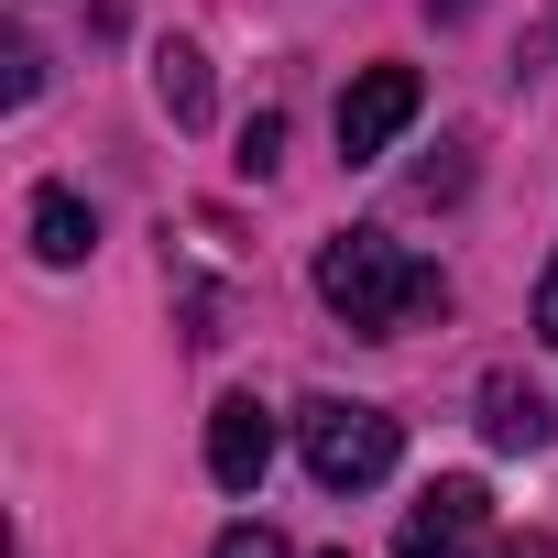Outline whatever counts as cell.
I'll return each mask as SVG.
<instances>
[{"instance_id":"cell-10","label":"cell","mask_w":558,"mask_h":558,"mask_svg":"<svg viewBox=\"0 0 558 558\" xmlns=\"http://www.w3.org/2000/svg\"><path fill=\"white\" fill-rule=\"evenodd\" d=\"M34 88H45V66H34V45H0V99H12V110H23Z\"/></svg>"},{"instance_id":"cell-9","label":"cell","mask_w":558,"mask_h":558,"mask_svg":"<svg viewBox=\"0 0 558 558\" xmlns=\"http://www.w3.org/2000/svg\"><path fill=\"white\" fill-rule=\"evenodd\" d=\"M274 154H286V121L252 110V121H241V175H274Z\"/></svg>"},{"instance_id":"cell-3","label":"cell","mask_w":558,"mask_h":558,"mask_svg":"<svg viewBox=\"0 0 558 558\" xmlns=\"http://www.w3.org/2000/svg\"><path fill=\"white\" fill-rule=\"evenodd\" d=\"M416 99H427V88H416V66H362V77L340 88V154H351V165H373V154L416 121Z\"/></svg>"},{"instance_id":"cell-14","label":"cell","mask_w":558,"mask_h":558,"mask_svg":"<svg viewBox=\"0 0 558 558\" xmlns=\"http://www.w3.org/2000/svg\"><path fill=\"white\" fill-rule=\"evenodd\" d=\"M340 558H351V547H340Z\"/></svg>"},{"instance_id":"cell-13","label":"cell","mask_w":558,"mask_h":558,"mask_svg":"<svg viewBox=\"0 0 558 558\" xmlns=\"http://www.w3.org/2000/svg\"><path fill=\"white\" fill-rule=\"evenodd\" d=\"M438 12H471V0H438Z\"/></svg>"},{"instance_id":"cell-2","label":"cell","mask_w":558,"mask_h":558,"mask_svg":"<svg viewBox=\"0 0 558 558\" xmlns=\"http://www.w3.org/2000/svg\"><path fill=\"white\" fill-rule=\"evenodd\" d=\"M296 449H307V471L329 482V493H373L384 471H395V416L384 405H351V395H318L307 416H296Z\"/></svg>"},{"instance_id":"cell-6","label":"cell","mask_w":558,"mask_h":558,"mask_svg":"<svg viewBox=\"0 0 558 558\" xmlns=\"http://www.w3.org/2000/svg\"><path fill=\"white\" fill-rule=\"evenodd\" d=\"M482 427H493V449H547V438H558L547 395H536V384H514V373H493V384H482Z\"/></svg>"},{"instance_id":"cell-1","label":"cell","mask_w":558,"mask_h":558,"mask_svg":"<svg viewBox=\"0 0 558 558\" xmlns=\"http://www.w3.org/2000/svg\"><path fill=\"white\" fill-rule=\"evenodd\" d=\"M318 296H329V318H340V329L395 340V329H416V318H438V307H449V274H438V263H416L395 230H329V241H318Z\"/></svg>"},{"instance_id":"cell-12","label":"cell","mask_w":558,"mask_h":558,"mask_svg":"<svg viewBox=\"0 0 558 558\" xmlns=\"http://www.w3.org/2000/svg\"><path fill=\"white\" fill-rule=\"evenodd\" d=\"M536 340H547V351H558V263H547V274H536Z\"/></svg>"},{"instance_id":"cell-5","label":"cell","mask_w":558,"mask_h":558,"mask_svg":"<svg viewBox=\"0 0 558 558\" xmlns=\"http://www.w3.org/2000/svg\"><path fill=\"white\" fill-rule=\"evenodd\" d=\"M274 471V416H263V395H219L208 405V482L219 493H252Z\"/></svg>"},{"instance_id":"cell-8","label":"cell","mask_w":558,"mask_h":558,"mask_svg":"<svg viewBox=\"0 0 558 558\" xmlns=\"http://www.w3.org/2000/svg\"><path fill=\"white\" fill-rule=\"evenodd\" d=\"M154 99L175 110V132H197V121H208V56H197V45H165V56H154Z\"/></svg>"},{"instance_id":"cell-7","label":"cell","mask_w":558,"mask_h":558,"mask_svg":"<svg viewBox=\"0 0 558 558\" xmlns=\"http://www.w3.org/2000/svg\"><path fill=\"white\" fill-rule=\"evenodd\" d=\"M88 241H99L88 197H77V186H45V197H34V252H45V263H88Z\"/></svg>"},{"instance_id":"cell-11","label":"cell","mask_w":558,"mask_h":558,"mask_svg":"<svg viewBox=\"0 0 558 558\" xmlns=\"http://www.w3.org/2000/svg\"><path fill=\"white\" fill-rule=\"evenodd\" d=\"M219 558H296V547L274 536V525H230V536H219Z\"/></svg>"},{"instance_id":"cell-4","label":"cell","mask_w":558,"mask_h":558,"mask_svg":"<svg viewBox=\"0 0 558 558\" xmlns=\"http://www.w3.org/2000/svg\"><path fill=\"white\" fill-rule=\"evenodd\" d=\"M482 525H493V493H482V482H427L416 514H405V547H395V558H471Z\"/></svg>"}]
</instances>
